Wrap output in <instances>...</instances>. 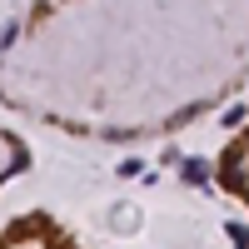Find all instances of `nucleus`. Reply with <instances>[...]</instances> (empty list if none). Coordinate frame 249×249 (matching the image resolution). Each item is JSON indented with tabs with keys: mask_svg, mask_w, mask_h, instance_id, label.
<instances>
[{
	"mask_svg": "<svg viewBox=\"0 0 249 249\" xmlns=\"http://www.w3.org/2000/svg\"><path fill=\"white\" fill-rule=\"evenodd\" d=\"M184 179H190V184H204V179H210L204 160H184Z\"/></svg>",
	"mask_w": 249,
	"mask_h": 249,
	"instance_id": "2",
	"label": "nucleus"
},
{
	"mask_svg": "<svg viewBox=\"0 0 249 249\" xmlns=\"http://www.w3.org/2000/svg\"><path fill=\"white\" fill-rule=\"evenodd\" d=\"M230 239H234V249H249V230L244 224H230Z\"/></svg>",
	"mask_w": 249,
	"mask_h": 249,
	"instance_id": "3",
	"label": "nucleus"
},
{
	"mask_svg": "<svg viewBox=\"0 0 249 249\" xmlns=\"http://www.w3.org/2000/svg\"><path fill=\"white\" fill-rule=\"evenodd\" d=\"M224 184H230V190H239V184H244V160H239V155L224 160Z\"/></svg>",
	"mask_w": 249,
	"mask_h": 249,
	"instance_id": "1",
	"label": "nucleus"
}]
</instances>
